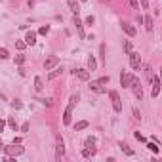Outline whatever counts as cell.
Returning a JSON list of instances; mask_svg holds the SVG:
<instances>
[{"label":"cell","mask_w":162,"mask_h":162,"mask_svg":"<svg viewBox=\"0 0 162 162\" xmlns=\"http://www.w3.org/2000/svg\"><path fill=\"white\" fill-rule=\"evenodd\" d=\"M61 72H63V69H61V67H57V69H52L50 75H48V80H55V78L59 76Z\"/></svg>","instance_id":"ac0fdd59"},{"label":"cell","mask_w":162,"mask_h":162,"mask_svg":"<svg viewBox=\"0 0 162 162\" xmlns=\"http://www.w3.org/2000/svg\"><path fill=\"white\" fill-rule=\"evenodd\" d=\"M55 151H57V153H55V158L59 160V158H61V155L65 153V145H63V139H59V141H57V149H55Z\"/></svg>","instance_id":"e0dca14e"},{"label":"cell","mask_w":162,"mask_h":162,"mask_svg":"<svg viewBox=\"0 0 162 162\" xmlns=\"http://www.w3.org/2000/svg\"><path fill=\"white\" fill-rule=\"evenodd\" d=\"M88 126H90V122L88 120H80V122L75 124V132H80V130H86Z\"/></svg>","instance_id":"d6986e66"},{"label":"cell","mask_w":162,"mask_h":162,"mask_svg":"<svg viewBox=\"0 0 162 162\" xmlns=\"http://www.w3.org/2000/svg\"><path fill=\"white\" fill-rule=\"evenodd\" d=\"M145 76H147L149 78V80H151V78H153L155 75H153V69H151V67L149 65H145Z\"/></svg>","instance_id":"83f0119b"},{"label":"cell","mask_w":162,"mask_h":162,"mask_svg":"<svg viewBox=\"0 0 162 162\" xmlns=\"http://www.w3.org/2000/svg\"><path fill=\"white\" fill-rule=\"evenodd\" d=\"M12 107H13V109H21V107H23V103L19 101V99H15V101H12Z\"/></svg>","instance_id":"d6a6232c"},{"label":"cell","mask_w":162,"mask_h":162,"mask_svg":"<svg viewBox=\"0 0 162 162\" xmlns=\"http://www.w3.org/2000/svg\"><path fill=\"white\" fill-rule=\"evenodd\" d=\"M38 101L42 103V105H46V107H52V105H54V99H52V97H46V99H38Z\"/></svg>","instance_id":"d4e9b609"},{"label":"cell","mask_w":162,"mask_h":162,"mask_svg":"<svg viewBox=\"0 0 162 162\" xmlns=\"http://www.w3.org/2000/svg\"><path fill=\"white\" fill-rule=\"evenodd\" d=\"M21 132H23V134H25V132H29V122H25L23 126H21Z\"/></svg>","instance_id":"f35d334b"},{"label":"cell","mask_w":162,"mask_h":162,"mask_svg":"<svg viewBox=\"0 0 162 162\" xmlns=\"http://www.w3.org/2000/svg\"><path fill=\"white\" fill-rule=\"evenodd\" d=\"M0 57H2V59H8V57H10V55H8V50H6V48H2V50H0Z\"/></svg>","instance_id":"d590c367"},{"label":"cell","mask_w":162,"mask_h":162,"mask_svg":"<svg viewBox=\"0 0 162 162\" xmlns=\"http://www.w3.org/2000/svg\"><path fill=\"white\" fill-rule=\"evenodd\" d=\"M130 4H132V8H134V10H139V6H141L139 0H130Z\"/></svg>","instance_id":"8d00e7d4"},{"label":"cell","mask_w":162,"mask_h":162,"mask_svg":"<svg viewBox=\"0 0 162 162\" xmlns=\"http://www.w3.org/2000/svg\"><path fill=\"white\" fill-rule=\"evenodd\" d=\"M132 92H134V96L137 97V99H143V86H141V82H139V78L135 76L134 78V82H132Z\"/></svg>","instance_id":"8992f818"},{"label":"cell","mask_w":162,"mask_h":162,"mask_svg":"<svg viewBox=\"0 0 162 162\" xmlns=\"http://www.w3.org/2000/svg\"><path fill=\"white\" fill-rule=\"evenodd\" d=\"M25 46H29L25 40H17V42H15V48H17V50H25Z\"/></svg>","instance_id":"4316f807"},{"label":"cell","mask_w":162,"mask_h":162,"mask_svg":"<svg viewBox=\"0 0 162 162\" xmlns=\"http://www.w3.org/2000/svg\"><path fill=\"white\" fill-rule=\"evenodd\" d=\"M134 135H135V139H137V141H145V137H143V135H141V134H137V132H135Z\"/></svg>","instance_id":"60d3db41"},{"label":"cell","mask_w":162,"mask_h":162,"mask_svg":"<svg viewBox=\"0 0 162 162\" xmlns=\"http://www.w3.org/2000/svg\"><path fill=\"white\" fill-rule=\"evenodd\" d=\"M2 151L10 156H17V155H21L25 149L21 147V143H13V145H2Z\"/></svg>","instance_id":"7a4b0ae2"},{"label":"cell","mask_w":162,"mask_h":162,"mask_svg":"<svg viewBox=\"0 0 162 162\" xmlns=\"http://www.w3.org/2000/svg\"><path fill=\"white\" fill-rule=\"evenodd\" d=\"M147 149H149V151H153V153H158V147H156V143H149V145H147Z\"/></svg>","instance_id":"e575fe53"},{"label":"cell","mask_w":162,"mask_h":162,"mask_svg":"<svg viewBox=\"0 0 162 162\" xmlns=\"http://www.w3.org/2000/svg\"><path fill=\"white\" fill-rule=\"evenodd\" d=\"M48 33H50V25H42V27L38 29V34H44V36H46Z\"/></svg>","instance_id":"484cf974"},{"label":"cell","mask_w":162,"mask_h":162,"mask_svg":"<svg viewBox=\"0 0 162 162\" xmlns=\"http://www.w3.org/2000/svg\"><path fill=\"white\" fill-rule=\"evenodd\" d=\"M130 67H132L134 71H139L141 69V55L137 54V52H130Z\"/></svg>","instance_id":"5b68a950"},{"label":"cell","mask_w":162,"mask_h":162,"mask_svg":"<svg viewBox=\"0 0 162 162\" xmlns=\"http://www.w3.org/2000/svg\"><path fill=\"white\" fill-rule=\"evenodd\" d=\"M42 88H44V86H42V78L36 76V78H34V90H36V92H42Z\"/></svg>","instance_id":"603a6c76"},{"label":"cell","mask_w":162,"mask_h":162,"mask_svg":"<svg viewBox=\"0 0 162 162\" xmlns=\"http://www.w3.org/2000/svg\"><path fill=\"white\" fill-rule=\"evenodd\" d=\"M80 2H86V0H80Z\"/></svg>","instance_id":"7bdbcfd3"},{"label":"cell","mask_w":162,"mask_h":162,"mask_svg":"<svg viewBox=\"0 0 162 162\" xmlns=\"http://www.w3.org/2000/svg\"><path fill=\"white\" fill-rule=\"evenodd\" d=\"M118 147H120V149H122V151H124V153H126L128 156H134V149H132V147H130V145H128V143H124V141H120V143H118Z\"/></svg>","instance_id":"2e32d148"},{"label":"cell","mask_w":162,"mask_h":162,"mask_svg":"<svg viewBox=\"0 0 162 162\" xmlns=\"http://www.w3.org/2000/svg\"><path fill=\"white\" fill-rule=\"evenodd\" d=\"M139 4H141V8H145V10H147V8H149V4H147V0H139Z\"/></svg>","instance_id":"ab89813d"},{"label":"cell","mask_w":162,"mask_h":162,"mask_svg":"<svg viewBox=\"0 0 162 162\" xmlns=\"http://www.w3.org/2000/svg\"><path fill=\"white\" fill-rule=\"evenodd\" d=\"M103 84H99V82L96 80V82H92V84H90V90H93V92H96V93H105L107 90H105V88H101Z\"/></svg>","instance_id":"9a60e30c"},{"label":"cell","mask_w":162,"mask_h":162,"mask_svg":"<svg viewBox=\"0 0 162 162\" xmlns=\"http://www.w3.org/2000/svg\"><path fill=\"white\" fill-rule=\"evenodd\" d=\"M72 75H75L76 78H80V80H90V71H86V69H75L72 71Z\"/></svg>","instance_id":"30bf717a"},{"label":"cell","mask_w":162,"mask_h":162,"mask_svg":"<svg viewBox=\"0 0 162 162\" xmlns=\"http://www.w3.org/2000/svg\"><path fill=\"white\" fill-rule=\"evenodd\" d=\"M97 153V147L96 145H86V149L82 151V156H84V158H90V156H93Z\"/></svg>","instance_id":"7c38bea8"},{"label":"cell","mask_w":162,"mask_h":162,"mask_svg":"<svg viewBox=\"0 0 162 162\" xmlns=\"http://www.w3.org/2000/svg\"><path fill=\"white\" fill-rule=\"evenodd\" d=\"M134 78H135V75L122 71V72H120V86H122V88H130V86H132V82H134Z\"/></svg>","instance_id":"277c9868"},{"label":"cell","mask_w":162,"mask_h":162,"mask_svg":"<svg viewBox=\"0 0 162 162\" xmlns=\"http://www.w3.org/2000/svg\"><path fill=\"white\" fill-rule=\"evenodd\" d=\"M72 23H75V27H76V31H78V36H80V38H86V34H84V23L80 21V17H78V15H75V19H72Z\"/></svg>","instance_id":"8fae6325"},{"label":"cell","mask_w":162,"mask_h":162,"mask_svg":"<svg viewBox=\"0 0 162 162\" xmlns=\"http://www.w3.org/2000/svg\"><path fill=\"white\" fill-rule=\"evenodd\" d=\"M67 6H69V10L75 15H78V12H80V4H78V0H67Z\"/></svg>","instance_id":"4fadbf2b"},{"label":"cell","mask_w":162,"mask_h":162,"mask_svg":"<svg viewBox=\"0 0 162 162\" xmlns=\"http://www.w3.org/2000/svg\"><path fill=\"white\" fill-rule=\"evenodd\" d=\"M99 63L105 65V44H99Z\"/></svg>","instance_id":"44dd1931"},{"label":"cell","mask_w":162,"mask_h":162,"mask_svg":"<svg viewBox=\"0 0 162 162\" xmlns=\"http://www.w3.org/2000/svg\"><path fill=\"white\" fill-rule=\"evenodd\" d=\"M23 63H25V55L19 54L17 57H15V65H23Z\"/></svg>","instance_id":"f1b7e54d"},{"label":"cell","mask_w":162,"mask_h":162,"mask_svg":"<svg viewBox=\"0 0 162 162\" xmlns=\"http://www.w3.org/2000/svg\"><path fill=\"white\" fill-rule=\"evenodd\" d=\"M97 82H99V84H109V82H111V76H109V75L107 76H101Z\"/></svg>","instance_id":"4dcf8cb0"},{"label":"cell","mask_w":162,"mask_h":162,"mask_svg":"<svg viewBox=\"0 0 162 162\" xmlns=\"http://www.w3.org/2000/svg\"><path fill=\"white\" fill-rule=\"evenodd\" d=\"M160 82H162L160 76H153V78H151V96H153V97H156L160 93Z\"/></svg>","instance_id":"52a82bcc"},{"label":"cell","mask_w":162,"mask_h":162,"mask_svg":"<svg viewBox=\"0 0 162 162\" xmlns=\"http://www.w3.org/2000/svg\"><path fill=\"white\" fill-rule=\"evenodd\" d=\"M86 25H90V27H92V25L93 23H96V17H93V15H88V17H86V21H84Z\"/></svg>","instance_id":"1f68e13d"},{"label":"cell","mask_w":162,"mask_h":162,"mask_svg":"<svg viewBox=\"0 0 162 162\" xmlns=\"http://www.w3.org/2000/svg\"><path fill=\"white\" fill-rule=\"evenodd\" d=\"M96 69H97V61H96V57L92 55L90 59H88V71H92V72H93Z\"/></svg>","instance_id":"7402d4cb"},{"label":"cell","mask_w":162,"mask_h":162,"mask_svg":"<svg viewBox=\"0 0 162 162\" xmlns=\"http://www.w3.org/2000/svg\"><path fill=\"white\" fill-rule=\"evenodd\" d=\"M8 126H10V128H12V130H13V132H17V130H19V126H17V122H15V118H12V116H10V118H8Z\"/></svg>","instance_id":"cb8c5ba5"},{"label":"cell","mask_w":162,"mask_h":162,"mask_svg":"<svg viewBox=\"0 0 162 162\" xmlns=\"http://www.w3.org/2000/svg\"><path fill=\"white\" fill-rule=\"evenodd\" d=\"M160 78H162V67H160Z\"/></svg>","instance_id":"b9f144b4"},{"label":"cell","mask_w":162,"mask_h":162,"mask_svg":"<svg viewBox=\"0 0 162 162\" xmlns=\"http://www.w3.org/2000/svg\"><path fill=\"white\" fill-rule=\"evenodd\" d=\"M57 63H59V57H57V55H50L48 59L44 61V69L52 71V69H55V67H57Z\"/></svg>","instance_id":"ba28073f"},{"label":"cell","mask_w":162,"mask_h":162,"mask_svg":"<svg viewBox=\"0 0 162 162\" xmlns=\"http://www.w3.org/2000/svg\"><path fill=\"white\" fill-rule=\"evenodd\" d=\"M143 25H145V31H153V17H151V15H145Z\"/></svg>","instance_id":"ffe728a7"},{"label":"cell","mask_w":162,"mask_h":162,"mask_svg":"<svg viewBox=\"0 0 162 162\" xmlns=\"http://www.w3.org/2000/svg\"><path fill=\"white\" fill-rule=\"evenodd\" d=\"M25 42H27L29 46H34L36 44V33H34V31H29V33L25 34Z\"/></svg>","instance_id":"5bb4252c"},{"label":"cell","mask_w":162,"mask_h":162,"mask_svg":"<svg viewBox=\"0 0 162 162\" xmlns=\"http://www.w3.org/2000/svg\"><path fill=\"white\" fill-rule=\"evenodd\" d=\"M134 118H135V120H141V114H139L137 109H134Z\"/></svg>","instance_id":"74e56055"},{"label":"cell","mask_w":162,"mask_h":162,"mask_svg":"<svg viewBox=\"0 0 162 162\" xmlns=\"http://www.w3.org/2000/svg\"><path fill=\"white\" fill-rule=\"evenodd\" d=\"M124 52H126V54L134 52V50H132V42H130V40H126V42H124Z\"/></svg>","instance_id":"f546056e"},{"label":"cell","mask_w":162,"mask_h":162,"mask_svg":"<svg viewBox=\"0 0 162 162\" xmlns=\"http://www.w3.org/2000/svg\"><path fill=\"white\" fill-rule=\"evenodd\" d=\"M109 97H111V101H113L114 113H122V101H120L118 92H116V90H111V92H109Z\"/></svg>","instance_id":"3957f363"},{"label":"cell","mask_w":162,"mask_h":162,"mask_svg":"<svg viewBox=\"0 0 162 162\" xmlns=\"http://www.w3.org/2000/svg\"><path fill=\"white\" fill-rule=\"evenodd\" d=\"M86 145H96V137H93V135H88V137H86Z\"/></svg>","instance_id":"836d02e7"},{"label":"cell","mask_w":162,"mask_h":162,"mask_svg":"<svg viewBox=\"0 0 162 162\" xmlns=\"http://www.w3.org/2000/svg\"><path fill=\"white\" fill-rule=\"evenodd\" d=\"M120 27H122V31H124V33H126L128 36H135V34H137L135 27H134V25H130L128 21H122V23H120Z\"/></svg>","instance_id":"9c48e42d"},{"label":"cell","mask_w":162,"mask_h":162,"mask_svg":"<svg viewBox=\"0 0 162 162\" xmlns=\"http://www.w3.org/2000/svg\"><path fill=\"white\" fill-rule=\"evenodd\" d=\"M76 101H78V93H76V96H71L69 105H67L65 111H63V124H71V120H72V109H75Z\"/></svg>","instance_id":"6da1fadb"}]
</instances>
